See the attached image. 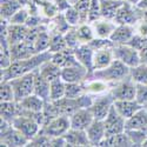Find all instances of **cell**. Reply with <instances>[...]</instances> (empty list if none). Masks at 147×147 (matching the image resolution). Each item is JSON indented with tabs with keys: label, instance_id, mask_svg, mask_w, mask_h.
I'll list each match as a JSON object with an SVG mask.
<instances>
[{
	"label": "cell",
	"instance_id": "1",
	"mask_svg": "<svg viewBox=\"0 0 147 147\" xmlns=\"http://www.w3.org/2000/svg\"><path fill=\"white\" fill-rule=\"evenodd\" d=\"M51 55L52 53L50 52H44V53H36L27 59L12 61V64L7 68L1 69V81H9L17 77L27 74L30 72L38 69L44 61L51 59Z\"/></svg>",
	"mask_w": 147,
	"mask_h": 147
},
{
	"label": "cell",
	"instance_id": "2",
	"mask_svg": "<svg viewBox=\"0 0 147 147\" xmlns=\"http://www.w3.org/2000/svg\"><path fill=\"white\" fill-rule=\"evenodd\" d=\"M131 68L128 66H126L125 64H122L121 61L114 59L113 63L111 65H108L107 67L102 68V69H98V71H93L91 73L92 77L99 78L106 82H108L109 85H112L125 79L126 77L129 76Z\"/></svg>",
	"mask_w": 147,
	"mask_h": 147
},
{
	"label": "cell",
	"instance_id": "3",
	"mask_svg": "<svg viewBox=\"0 0 147 147\" xmlns=\"http://www.w3.org/2000/svg\"><path fill=\"white\" fill-rule=\"evenodd\" d=\"M0 142L3 146H12V147H20L27 146L30 140L24 136L21 132L13 127V125L8 121L1 119V127H0Z\"/></svg>",
	"mask_w": 147,
	"mask_h": 147
},
{
	"label": "cell",
	"instance_id": "4",
	"mask_svg": "<svg viewBox=\"0 0 147 147\" xmlns=\"http://www.w3.org/2000/svg\"><path fill=\"white\" fill-rule=\"evenodd\" d=\"M35 71L30 72V73H27V74H24V76H20V77H17L14 79L9 80L11 84H12V87H13V90H14L16 101H19V100L24 99V98L33 94Z\"/></svg>",
	"mask_w": 147,
	"mask_h": 147
},
{
	"label": "cell",
	"instance_id": "5",
	"mask_svg": "<svg viewBox=\"0 0 147 147\" xmlns=\"http://www.w3.org/2000/svg\"><path fill=\"white\" fill-rule=\"evenodd\" d=\"M136 92H137V84L133 81V79L129 76L113 84L111 86V91H109L114 101L136 99Z\"/></svg>",
	"mask_w": 147,
	"mask_h": 147
},
{
	"label": "cell",
	"instance_id": "6",
	"mask_svg": "<svg viewBox=\"0 0 147 147\" xmlns=\"http://www.w3.org/2000/svg\"><path fill=\"white\" fill-rule=\"evenodd\" d=\"M113 53L114 58L122 64H125L129 68L136 67L139 64H141L140 53L134 47L129 46L128 44H121V45H114L113 46Z\"/></svg>",
	"mask_w": 147,
	"mask_h": 147
},
{
	"label": "cell",
	"instance_id": "7",
	"mask_svg": "<svg viewBox=\"0 0 147 147\" xmlns=\"http://www.w3.org/2000/svg\"><path fill=\"white\" fill-rule=\"evenodd\" d=\"M14 128H17L19 132H21L28 140H32L36 134H39L41 131V125L36 120H34L31 117L19 114L12 122Z\"/></svg>",
	"mask_w": 147,
	"mask_h": 147
},
{
	"label": "cell",
	"instance_id": "8",
	"mask_svg": "<svg viewBox=\"0 0 147 147\" xmlns=\"http://www.w3.org/2000/svg\"><path fill=\"white\" fill-rule=\"evenodd\" d=\"M114 104V99L111 95V93H105L101 95H96L93 98L92 105L90 106V109L96 120H104L108 112L111 111V108Z\"/></svg>",
	"mask_w": 147,
	"mask_h": 147
},
{
	"label": "cell",
	"instance_id": "9",
	"mask_svg": "<svg viewBox=\"0 0 147 147\" xmlns=\"http://www.w3.org/2000/svg\"><path fill=\"white\" fill-rule=\"evenodd\" d=\"M142 11H140L136 5H132L126 3L124 0V4L119 8L118 13L114 18L117 24H126V25H136V24L142 18Z\"/></svg>",
	"mask_w": 147,
	"mask_h": 147
},
{
	"label": "cell",
	"instance_id": "10",
	"mask_svg": "<svg viewBox=\"0 0 147 147\" xmlns=\"http://www.w3.org/2000/svg\"><path fill=\"white\" fill-rule=\"evenodd\" d=\"M71 128L68 115H59L41 127V132L50 137H63Z\"/></svg>",
	"mask_w": 147,
	"mask_h": 147
},
{
	"label": "cell",
	"instance_id": "11",
	"mask_svg": "<svg viewBox=\"0 0 147 147\" xmlns=\"http://www.w3.org/2000/svg\"><path fill=\"white\" fill-rule=\"evenodd\" d=\"M104 124L106 128V136H113L126 131V119L117 111L114 105L108 112L107 117L104 119Z\"/></svg>",
	"mask_w": 147,
	"mask_h": 147
},
{
	"label": "cell",
	"instance_id": "12",
	"mask_svg": "<svg viewBox=\"0 0 147 147\" xmlns=\"http://www.w3.org/2000/svg\"><path fill=\"white\" fill-rule=\"evenodd\" d=\"M93 121H94V117L91 112L90 107L79 108L74 113H72L69 115L71 128H74V129L86 131Z\"/></svg>",
	"mask_w": 147,
	"mask_h": 147
},
{
	"label": "cell",
	"instance_id": "13",
	"mask_svg": "<svg viewBox=\"0 0 147 147\" xmlns=\"http://www.w3.org/2000/svg\"><path fill=\"white\" fill-rule=\"evenodd\" d=\"M91 72L81 66L80 64L61 68V79H63L66 84L71 82H85L90 77Z\"/></svg>",
	"mask_w": 147,
	"mask_h": 147
},
{
	"label": "cell",
	"instance_id": "14",
	"mask_svg": "<svg viewBox=\"0 0 147 147\" xmlns=\"http://www.w3.org/2000/svg\"><path fill=\"white\" fill-rule=\"evenodd\" d=\"M91 25H92V28L94 31V34H95L96 38L109 39L118 24L114 20H111V19L100 18V19H98L95 21H92Z\"/></svg>",
	"mask_w": 147,
	"mask_h": 147
},
{
	"label": "cell",
	"instance_id": "15",
	"mask_svg": "<svg viewBox=\"0 0 147 147\" xmlns=\"http://www.w3.org/2000/svg\"><path fill=\"white\" fill-rule=\"evenodd\" d=\"M74 54H76L78 63L92 73L93 72V57H94L93 48L88 44H80L78 47L74 48Z\"/></svg>",
	"mask_w": 147,
	"mask_h": 147
},
{
	"label": "cell",
	"instance_id": "16",
	"mask_svg": "<svg viewBox=\"0 0 147 147\" xmlns=\"http://www.w3.org/2000/svg\"><path fill=\"white\" fill-rule=\"evenodd\" d=\"M86 133L91 142V146H100L102 140L106 138V128H105L104 120L94 119V121L86 129Z\"/></svg>",
	"mask_w": 147,
	"mask_h": 147
},
{
	"label": "cell",
	"instance_id": "17",
	"mask_svg": "<svg viewBox=\"0 0 147 147\" xmlns=\"http://www.w3.org/2000/svg\"><path fill=\"white\" fill-rule=\"evenodd\" d=\"M136 34V27L133 25H126V24H118L114 32L111 35L112 42L114 45H121V44H127L133 35Z\"/></svg>",
	"mask_w": 147,
	"mask_h": 147
},
{
	"label": "cell",
	"instance_id": "18",
	"mask_svg": "<svg viewBox=\"0 0 147 147\" xmlns=\"http://www.w3.org/2000/svg\"><path fill=\"white\" fill-rule=\"evenodd\" d=\"M84 85H85V91H86V93H88L93 96L101 95V94L108 93L111 91V85L108 82H106L99 78L92 77L91 74L87 78V80L84 82Z\"/></svg>",
	"mask_w": 147,
	"mask_h": 147
},
{
	"label": "cell",
	"instance_id": "19",
	"mask_svg": "<svg viewBox=\"0 0 147 147\" xmlns=\"http://www.w3.org/2000/svg\"><path fill=\"white\" fill-rule=\"evenodd\" d=\"M114 53H113V47L102 48V50H96L94 51L93 57V71L102 69L111 65L114 60Z\"/></svg>",
	"mask_w": 147,
	"mask_h": 147
},
{
	"label": "cell",
	"instance_id": "20",
	"mask_svg": "<svg viewBox=\"0 0 147 147\" xmlns=\"http://www.w3.org/2000/svg\"><path fill=\"white\" fill-rule=\"evenodd\" d=\"M64 138H65V140L67 142V146H72V147L91 146V142L88 140L86 131L69 128L67 131V133L64 136Z\"/></svg>",
	"mask_w": 147,
	"mask_h": 147
},
{
	"label": "cell",
	"instance_id": "21",
	"mask_svg": "<svg viewBox=\"0 0 147 147\" xmlns=\"http://www.w3.org/2000/svg\"><path fill=\"white\" fill-rule=\"evenodd\" d=\"M51 60L61 68L74 66V65L79 64L76 58V54H74V50H72V48H66L64 51L52 53Z\"/></svg>",
	"mask_w": 147,
	"mask_h": 147
},
{
	"label": "cell",
	"instance_id": "22",
	"mask_svg": "<svg viewBox=\"0 0 147 147\" xmlns=\"http://www.w3.org/2000/svg\"><path fill=\"white\" fill-rule=\"evenodd\" d=\"M36 54L33 45L28 44L27 41H21L18 44H14L11 46V57L12 61L16 60H22V59H27Z\"/></svg>",
	"mask_w": 147,
	"mask_h": 147
},
{
	"label": "cell",
	"instance_id": "23",
	"mask_svg": "<svg viewBox=\"0 0 147 147\" xmlns=\"http://www.w3.org/2000/svg\"><path fill=\"white\" fill-rule=\"evenodd\" d=\"M45 100L41 99L40 96L31 94L24 99L18 101L19 108L22 111H28V112H42L44 106H45Z\"/></svg>",
	"mask_w": 147,
	"mask_h": 147
},
{
	"label": "cell",
	"instance_id": "24",
	"mask_svg": "<svg viewBox=\"0 0 147 147\" xmlns=\"http://www.w3.org/2000/svg\"><path fill=\"white\" fill-rule=\"evenodd\" d=\"M114 107L117 111L124 117L126 120L129 119L134 113L142 107L136 99H131V100H117L114 101Z\"/></svg>",
	"mask_w": 147,
	"mask_h": 147
},
{
	"label": "cell",
	"instance_id": "25",
	"mask_svg": "<svg viewBox=\"0 0 147 147\" xmlns=\"http://www.w3.org/2000/svg\"><path fill=\"white\" fill-rule=\"evenodd\" d=\"M50 91H51V82L46 80L38 69L35 71V78H34V91L33 94L40 96L45 101H50Z\"/></svg>",
	"mask_w": 147,
	"mask_h": 147
},
{
	"label": "cell",
	"instance_id": "26",
	"mask_svg": "<svg viewBox=\"0 0 147 147\" xmlns=\"http://www.w3.org/2000/svg\"><path fill=\"white\" fill-rule=\"evenodd\" d=\"M38 72L40 73V76H42L50 82L55 80V79L61 78V67H59L55 63H53L51 59L44 61V63L39 66Z\"/></svg>",
	"mask_w": 147,
	"mask_h": 147
},
{
	"label": "cell",
	"instance_id": "27",
	"mask_svg": "<svg viewBox=\"0 0 147 147\" xmlns=\"http://www.w3.org/2000/svg\"><path fill=\"white\" fill-rule=\"evenodd\" d=\"M147 128V109L142 106L129 119L126 120V129H146Z\"/></svg>",
	"mask_w": 147,
	"mask_h": 147
},
{
	"label": "cell",
	"instance_id": "28",
	"mask_svg": "<svg viewBox=\"0 0 147 147\" xmlns=\"http://www.w3.org/2000/svg\"><path fill=\"white\" fill-rule=\"evenodd\" d=\"M21 7H24L22 0H1V6H0L1 20L9 21V19L13 17Z\"/></svg>",
	"mask_w": 147,
	"mask_h": 147
},
{
	"label": "cell",
	"instance_id": "29",
	"mask_svg": "<svg viewBox=\"0 0 147 147\" xmlns=\"http://www.w3.org/2000/svg\"><path fill=\"white\" fill-rule=\"evenodd\" d=\"M122 4H124V0H100L101 18L114 20Z\"/></svg>",
	"mask_w": 147,
	"mask_h": 147
},
{
	"label": "cell",
	"instance_id": "30",
	"mask_svg": "<svg viewBox=\"0 0 147 147\" xmlns=\"http://www.w3.org/2000/svg\"><path fill=\"white\" fill-rule=\"evenodd\" d=\"M100 146H115V147H131L133 146L128 134L125 132L113 134V136H106V138L102 140Z\"/></svg>",
	"mask_w": 147,
	"mask_h": 147
},
{
	"label": "cell",
	"instance_id": "31",
	"mask_svg": "<svg viewBox=\"0 0 147 147\" xmlns=\"http://www.w3.org/2000/svg\"><path fill=\"white\" fill-rule=\"evenodd\" d=\"M51 36H52V34L47 30V26L45 24L41 27L38 36H36V39L33 44V47L36 53L48 52V48H50V44H51Z\"/></svg>",
	"mask_w": 147,
	"mask_h": 147
},
{
	"label": "cell",
	"instance_id": "32",
	"mask_svg": "<svg viewBox=\"0 0 147 147\" xmlns=\"http://www.w3.org/2000/svg\"><path fill=\"white\" fill-rule=\"evenodd\" d=\"M1 119L8 122H13V120L19 115V105L18 101H1L0 108Z\"/></svg>",
	"mask_w": 147,
	"mask_h": 147
},
{
	"label": "cell",
	"instance_id": "33",
	"mask_svg": "<svg viewBox=\"0 0 147 147\" xmlns=\"http://www.w3.org/2000/svg\"><path fill=\"white\" fill-rule=\"evenodd\" d=\"M76 28L80 44H90L95 38L91 22H81L78 26H76Z\"/></svg>",
	"mask_w": 147,
	"mask_h": 147
},
{
	"label": "cell",
	"instance_id": "34",
	"mask_svg": "<svg viewBox=\"0 0 147 147\" xmlns=\"http://www.w3.org/2000/svg\"><path fill=\"white\" fill-rule=\"evenodd\" d=\"M66 92V82L59 78L51 81V91H50V101H57L65 98Z\"/></svg>",
	"mask_w": 147,
	"mask_h": 147
},
{
	"label": "cell",
	"instance_id": "35",
	"mask_svg": "<svg viewBox=\"0 0 147 147\" xmlns=\"http://www.w3.org/2000/svg\"><path fill=\"white\" fill-rule=\"evenodd\" d=\"M85 93H86V91H85L84 82H71V84H66L65 98H68V99H78V98H80Z\"/></svg>",
	"mask_w": 147,
	"mask_h": 147
},
{
	"label": "cell",
	"instance_id": "36",
	"mask_svg": "<svg viewBox=\"0 0 147 147\" xmlns=\"http://www.w3.org/2000/svg\"><path fill=\"white\" fill-rule=\"evenodd\" d=\"M129 77L136 84H147V65L141 63L136 67H132Z\"/></svg>",
	"mask_w": 147,
	"mask_h": 147
},
{
	"label": "cell",
	"instance_id": "37",
	"mask_svg": "<svg viewBox=\"0 0 147 147\" xmlns=\"http://www.w3.org/2000/svg\"><path fill=\"white\" fill-rule=\"evenodd\" d=\"M66 48H69V47L67 46V42L65 40V35L60 34V33L52 34L48 52H50V53H55V52L64 51V50H66Z\"/></svg>",
	"mask_w": 147,
	"mask_h": 147
},
{
	"label": "cell",
	"instance_id": "38",
	"mask_svg": "<svg viewBox=\"0 0 147 147\" xmlns=\"http://www.w3.org/2000/svg\"><path fill=\"white\" fill-rule=\"evenodd\" d=\"M63 14H64L66 21L68 22V25L72 26V27H76V26L79 25V24L82 22L81 16H80V13H79V11H78L74 6H71L68 9H66V11L64 12Z\"/></svg>",
	"mask_w": 147,
	"mask_h": 147
},
{
	"label": "cell",
	"instance_id": "39",
	"mask_svg": "<svg viewBox=\"0 0 147 147\" xmlns=\"http://www.w3.org/2000/svg\"><path fill=\"white\" fill-rule=\"evenodd\" d=\"M126 133L128 134L133 146H142L147 137V128L146 129H126Z\"/></svg>",
	"mask_w": 147,
	"mask_h": 147
},
{
	"label": "cell",
	"instance_id": "40",
	"mask_svg": "<svg viewBox=\"0 0 147 147\" xmlns=\"http://www.w3.org/2000/svg\"><path fill=\"white\" fill-rule=\"evenodd\" d=\"M0 96H1V101H16V94L11 81H1Z\"/></svg>",
	"mask_w": 147,
	"mask_h": 147
},
{
	"label": "cell",
	"instance_id": "41",
	"mask_svg": "<svg viewBox=\"0 0 147 147\" xmlns=\"http://www.w3.org/2000/svg\"><path fill=\"white\" fill-rule=\"evenodd\" d=\"M30 16H31L30 9L26 6H24L9 19L8 22L9 24H14V25H26V21L28 20Z\"/></svg>",
	"mask_w": 147,
	"mask_h": 147
},
{
	"label": "cell",
	"instance_id": "42",
	"mask_svg": "<svg viewBox=\"0 0 147 147\" xmlns=\"http://www.w3.org/2000/svg\"><path fill=\"white\" fill-rule=\"evenodd\" d=\"M65 40L67 42V46L72 50H74L76 47H78L80 45L78 34H77V28L76 27H69L66 32H65Z\"/></svg>",
	"mask_w": 147,
	"mask_h": 147
},
{
	"label": "cell",
	"instance_id": "43",
	"mask_svg": "<svg viewBox=\"0 0 147 147\" xmlns=\"http://www.w3.org/2000/svg\"><path fill=\"white\" fill-rule=\"evenodd\" d=\"M101 18V9H100V0H92L90 9H88V22L95 21Z\"/></svg>",
	"mask_w": 147,
	"mask_h": 147
},
{
	"label": "cell",
	"instance_id": "44",
	"mask_svg": "<svg viewBox=\"0 0 147 147\" xmlns=\"http://www.w3.org/2000/svg\"><path fill=\"white\" fill-rule=\"evenodd\" d=\"M91 1L92 0H79L74 5V7L79 11V13L81 16L82 22H88V9H90Z\"/></svg>",
	"mask_w": 147,
	"mask_h": 147
},
{
	"label": "cell",
	"instance_id": "45",
	"mask_svg": "<svg viewBox=\"0 0 147 147\" xmlns=\"http://www.w3.org/2000/svg\"><path fill=\"white\" fill-rule=\"evenodd\" d=\"M94 51L96 50H102V48H108V47H113L114 44L112 42L111 39H105V38H95L88 44Z\"/></svg>",
	"mask_w": 147,
	"mask_h": 147
},
{
	"label": "cell",
	"instance_id": "46",
	"mask_svg": "<svg viewBox=\"0 0 147 147\" xmlns=\"http://www.w3.org/2000/svg\"><path fill=\"white\" fill-rule=\"evenodd\" d=\"M136 100L141 106H145L147 104V84H137Z\"/></svg>",
	"mask_w": 147,
	"mask_h": 147
},
{
	"label": "cell",
	"instance_id": "47",
	"mask_svg": "<svg viewBox=\"0 0 147 147\" xmlns=\"http://www.w3.org/2000/svg\"><path fill=\"white\" fill-rule=\"evenodd\" d=\"M127 44H128L129 46L134 47L136 50L140 51L141 48L147 44V38H146V36H142V35L138 34V33H136V34L133 35V38H132Z\"/></svg>",
	"mask_w": 147,
	"mask_h": 147
},
{
	"label": "cell",
	"instance_id": "48",
	"mask_svg": "<svg viewBox=\"0 0 147 147\" xmlns=\"http://www.w3.org/2000/svg\"><path fill=\"white\" fill-rule=\"evenodd\" d=\"M134 27H136V33L147 38V19L145 17H142L136 25H134Z\"/></svg>",
	"mask_w": 147,
	"mask_h": 147
},
{
	"label": "cell",
	"instance_id": "49",
	"mask_svg": "<svg viewBox=\"0 0 147 147\" xmlns=\"http://www.w3.org/2000/svg\"><path fill=\"white\" fill-rule=\"evenodd\" d=\"M53 3L55 5V7L58 8L59 13H64L66 9H68L72 6L68 0H53Z\"/></svg>",
	"mask_w": 147,
	"mask_h": 147
},
{
	"label": "cell",
	"instance_id": "50",
	"mask_svg": "<svg viewBox=\"0 0 147 147\" xmlns=\"http://www.w3.org/2000/svg\"><path fill=\"white\" fill-rule=\"evenodd\" d=\"M140 53V59H141V63L142 64H146L147 65V44L141 48L139 51Z\"/></svg>",
	"mask_w": 147,
	"mask_h": 147
},
{
	"label": "cell",
	"instance_id": "51",
	"mask_svg": "<svg viewBox=\"0 0 147 147\" xmlns=\"http://www.w3.org/2000/svg\"><path fill=\"white\" fill-rule=\"evenodd\" d=\"M140 11H142V12H145V11H147V0H140V1L136 5Z\"/></svg>",
	"mask_w": 147,
	"mask_h": 147
},
{
	"label": "cell",
	"instance_id": "52",
	"mask_svg": "<svg viewBox=\"0 0 147 147\" xmlns=\"http://www.w3.org/2000/svg\"><path fill=\"white\" fill-rule=\"evenodd\" d=\"M126 3H129V4H132V5H137L140 0H125Z\"/></svg>",
	"mask_w": 147,
	"mask_h": 147
},
{
	"label": "cell",
	"instance_id": "53",
	"mask_svg": "<svg viewBox=\"0 0 147 147\" xmlns=\"http://www.w3.org/2000/svg\"><path fill=\"white\" fill-rule=\"evenodd\" d=\"M68 1L71 3V5H72V6H74V5H76V4L79 1V0H68Z\"/></svg>",
	"mask_w": 147,
	"mask_h": 147
},
{
	"label": "cell",
	"instance_id": "54",
	"mask_svg": "<svg viewBox=\"0 0 147 147\" xmlns=\"http://www.w3.org/2000/svg\"><path fill=\"white\" fill-rule=\"evenodd\" d=\"M142 147H147V137H146V139H145V141L142 144Z\"/></svg>",
	"mask_w": 147,
	"mask_h": 147
},
{
	"label": "cell",
	"instance_id": "55",
	"mask_svg": "<svg viewBox=\"0 0 147 147\" xmlns=\"http://www.w3.org/2000/svg\"><path fill=\"white\" fill-rule=\"evenodd\" d=\"M142 16H144V17H145V18L147 19V11H145V12H142Z\"/></svg>",
	"mask_w": 147,
	"mask_h": 147
},
{
	"label": "cell",
	"instance_id": "56",
	"mask_svg": "<svg viewBox=\"0 0 147 147\" xmlns=\"http://www.w3.org/2000/svg\"><path fill=\"white\" fill-rule=\"evenodd\" d=\"M144 107H145V108H146V109H147V104H146V105H145V106H144Z\"/></svg>",
	"mask_w": 147,
	"mask_h": 147
}]
</instances>
